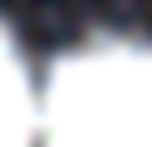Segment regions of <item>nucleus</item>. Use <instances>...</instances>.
<instances>
[{
	"label": "nucleus",
	"instance_id": "2",
	"mask_svg": "<svg viewBox=\"0 0 152 147\" xmlns=\"http://www.w3.org/2000/svg\"><path fill=\"white\" fill-rule=\"evenodd\" d=\"M38 123V71L24 57V43L0 19V147H33Z\"/></svg>",
	"mask_w": 152,
	"mask_h": 147
},
{
	"label": "nucleus",
	"instance_id": "1",
	"mask_svg": "<svg viewBox=\"0 0 152 147\" xmlns=\"http://www.w3.org/2000/svg\"><path fill=\"white\" fill-rule=\"evenodd\" d=\"M33 147H152V38L90 33L38 71Z\"/></svg>",
	"mask_w": 152,
	"mask_h": 147
}]
</instances>
